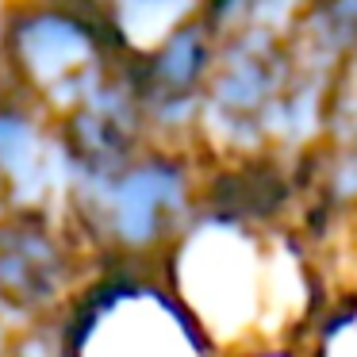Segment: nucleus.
I'll return each instance as SVG.
<instances>
[{"label": "nucleus", "mask_w": 357, "mask_h": 357, "mask_svg": "<svg viewBox=\"0 0 357 357\" xmlns=\"http://www.w3.org/2000/svg\"><path fill=\"white\" fill-rule=\"evenodd\" d=\"M158 273L219 357L300 346L326 303L315 250L292 223L200 208L158 257Z\"/></svg>", "instance_id": "nucleus-1"}, {"label": "nucleus", "mask_w": 357, "mask_h": 357, "mask_svg": "<svg viewBox=\"0 0 357 357\" xmlns=\"http://www.w3.org/2000/svg\"><path fill=\"white\" fill-rule=\"evenodd\" d=\"M204 169L196 146L146 142L112 169L73 181L62 219L96 265H158L200 208Z\"/></svg>", "instance_id": "nucleus-2"}, {"label": "nucleus", "mask_w": 357, "mask_h": 357, "mask_svg": "<svg viewBox=\"0 0 357 357\" xmlns=\"http://www.w3.org/2000/svg\"><path fill=\"white\" fill-rule=\"evenodd\" d=\"M54 323L62 357H219L158 265H96Z\"/></svg>", "instance_id": "nucleus-3"}, {"label": "nucleus", "mask_w": 357, "mask_h": 357, "mask_svg": "<svg viewBox=\"0 0 357 357\" xmlns=\"http://www.w3.org/2000/svg\"><path fill=\"white\" fill-rule=\"evenodd\" d=\"M123 62L93 4L12 0L0 8V77L54 119L96 93Z\"/></svg>", "instance_id": "nucleus-4"}, {"label": "nucleus", "mask_w": 357, "mask_h": 357, "mask_svg": "<svg viewBox=\"0 0 357 357\" xmlns=\"http://www.w3.org/2000/svg\"><path fill=\"white\" fill-rule=\"evenodd\" d=\"M288 73V39L261 31H234L219 39L215 70L204 89L192 139L204 162L273 154V116Z\"/></svg>", "instance_id": "nucleus-5"}, {"label": "nucleus", "mask_w": 357, "mask_h": 357, "mask_svg": "<svg viewBox=\"0 0 357 357\" xmlns=\"http://www.w3.org/2000/svg\"><path fill=\"white\" fill-rule=\"evenodd\" d=\"M96 261L58 215H0V300L24 323L58 319Z\"/></svg>", "instance_id": "nucleus-6"}, {"label": "nucleus", "mask_w": 357, "mask_h": 357, "mask_svg": "<svg viewBox=\"0 0 357 357\" xmlns=\"http://www.w3.org/2000/svg\"><path fill=\"white\" fill-rule=\"evenodd\" d=\"M93 4L123 58L146 54L204 8V0H93Z\"/></svg>", "instance_id": "nucleus-7"}, {"label": "nucleus", "mask_w": 357, "mask_h": 357, "mask_svg": "<svg viewBox=\"0 0 357 357\" xmlns=\"http://www.w3.org/2000/svg\"><path fill=\"white\" fill-rule=\"evenodd\" d=\"M315 261L323 273L326 296H354L357 300V208L334 219L315 242Z\"/></svg>", "instance_id": "nucleus-8"}, {"label": "nucleus", "mask_w": 357, "mask_h": 357, "mask_svg": "<svg viewBox=\"0 0 357 357\" xmlns=\"http://www.w3.org/2000/svg\"><path fill=\"white\" fill-rule=\"evenodd\" d=\"M300 357H357V300L326 296L300 338Z\"/></svg>", "instance_id": "nucleus-9"}, {"label": "nucleus", "mask_w": 357, "mask_h": 357, "mask_svg": "<svg viewBox=\"0 0 357 357\" xmlns=\"http://www.w3.org/2000/svg\"><path fill=\"white\" fill-rule=\"evenodd\" d=\"M227 357H300V346H257V349H242V354H227Z\"/></svg>", "instance_id": "nucleus-10"}]
</instances>
